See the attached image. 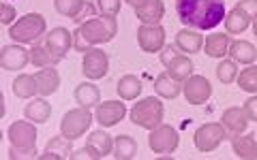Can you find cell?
Returning <instances> with one entry per match:
<instances>
[{"label":"cell","mask_w":257,"mask_h":160,"mask_svg":"<svg viewBox=\"0 0 257 160\" xmlns=\"http://www.w3.org/2000/svg\"><path fill=\"white\" fill-rule=\"evenodd\" d=\"M176 13L184 28L214 30L225 22V0H176Z\"/></svg>","instance_id":"6da1fadb"},{"label":"cell","mask_w":257,"mask_h":160,"mask_svg":"<svg viewBox=\"0 0 257 160\" xmlns=\"http://www.w3.org/2000/svg\"><path fill=\"white\" fill-rule=\"evenodd\" d=\"M118 34V24L116 18L111 15H101L92 18L84 24H79L77 30L73 32V47L77 52H88L92 47H99L103 43H109Z\"/></svg>","instance_id":"7a4b0ae2"},{"label":"cell","mask_w":257,"mask_h":160,"mask_svg":"<svg viewBox=\"0 0 257 160\" xmlns=\"http://www.w3.org/2000/svg\"><path fill=\"white\" fill-rule=\"evenodd\" d=\"M45 32H47V22L41 13H26L9 26V36L13 38V43L20 45H28V43L35 45Z\"/></svg>","instance_id":"3957f363"},{"label":"cell","mask_w":257,"mask_h":160,"mask_svg":"<svg viewBox=\"0 0 257 160\" xmlns=\"http://www.w3.org/2000/svg\"><path fill=\"white\" fill-rule=\"evenodd\" d=\"M163 114H165V107H163V102H161V98H157V96H146V98L135 102L133 109L128 111V118H131V122L135 126L152 130V128H157L159 124H163Z\"/></svg>","instance_id":"277c9868"},{"label":"cell","mask_w":257,"mask_h":160,"mask_svg":"<svg viewBox=\"0 0 257 160\" xmlns=\"http://www.w3.org/2000/svg\"><path fill=\"white\" fill-rule=\"evenodd\" d=\"M92 120L94 118H92V114H90V109H88V107L71 109L60 120V132L64 134V137H69V139L75 141V139H79V137H84V134H86V130L92 124Z\"/></svg>","instance_id":"5b68a950"},{"label":"cell","mask_w":257,"mask_h":160,"mask_svg":"<svg viewBox=\"0 0 257 160\" xmlns=\"http://www.w3.org/2000/svg\"><path fill=\"white\" fill-rule=\"evenodd\" d=\"M225 139H229L227 130L221 122H208V124H202L193 134V141H195V148L199 152H214L216 148L221 146Z\"/></svg>","instance_id":"8992f818"},{"label":"cell","mask_w":257,"mask_h":160,"mask_svg":"<svg viewBox=\"0 0 257 160\" xmlns=\"http://www.w3.org/2000/svg\"><path fill=\"white\" fill-rule=\"evenodd\" d=\"M178 143H180V134L170 124H159L157 128L150 130L148 148L155 154H174L178 150Z\"/></svg>","instance_id":"52a82bcc"},{"label":"cell","mask_w":257,"mask_h":160,"mask_svg":"<svg viewBox=\"0 0 257 160\" xmlns=\"http://www.w3.org/2000/svg\"><path fill=\"white\" fill-rule=\"evenodd\" d=\"M43 45H45V50L52 54V58L56 60V64H58V62H62L64 58H67L69 50L73 47V32H69L67 28H62V26H56L45 34V43Z\"/></svg>","instance_id":"ba28073f"},{"label":"cell","mask_w":257,"mask_h":160,"mask_svg":"<svg viewBox=\"0 0 257 160\" xmlns=\"http://www.w3.org/2000/svg\"><path fill=\"white\" fill-rule=\"evenodd\" d=\"M7 137H9L11 146L18 150H37V128L35 122L30 120H18L9 126L7 130Z\"/></svg>","instance_id":"9c48e42d"},{"label":"cell","mask_w":257,"mask_h":160,"mask_svg":"<svg viewBox=\"0 0 257 160\" xmlns=\"http://www.w3.org/2000/svg\"><path fill=\"white\" fill-rule=\"evenodd\" d=\"M109 70V56L99 50V47H92L88 50L82 58V73L86 79L96 82V79H103Z\"/></svg>","instance_id":"30bf717a"},{"label":"cell","mask_w":257,"mask_h":160,"mask_svg":"<svg viewBox=\"0 0 257 160\" xmlns=\"http://www.w3.org/2000/svg\"><path fill=\"white\" fill-rule=\"evenodd\" d=\"M138 43L146 54L161 52L165 47V28L161 24H142L138 30Z\"/></svg>","instance_id":"8fae6325"},{"label":"cell","mask_w":257,"mask_h":160,"mask_svg":"<svg viewBox=\"0 0 257 160\" xmlns=\"http://www.w3.org/2000/svg\"><path fill=\"white\" fill-rule=\"evenodd\" d=\"M182 94L191 105H204L212 96V86L204 75H191L187 82H182Z\"/></svg>","instance_id":"7c38bea8"},{"label":"cell","mask_w":257,"mask_h":160,"mask_svg":"<svg viewBox=\"0 0 257 160\" xmlns=\"http://www.w3.org/2000/svg\"><path fill=\"white\" fill-rule=\"evenodd\" d=\"M30 62V50H26L20 43L5 45L0 50V66L5 70H20Z\"/></svg>","instance_id":"4fadbf2b"},{"label":"cell","mask_w":257,"mask_h":160,"mask_svg":"<svg viewBox=\"0 0 257 160\" xmlns=\"http://www.w3.org/2000/svg\"><path fill=\"white\" fill-rule=\"evenodd\" d=\"M124 116H126V107H124V102H120V100L99 102V105H96V111H94V120L103 128L116 126L120 120H124Z\"/></svg>","instance_id":"5bb4252c"},{"label":"cell","mask_w":257,"mask_h":160,"mask_svg":"<svg viewBox=\"0 0 257 160\" xmlns=\"http://www.w3.org/2000/svg\"><path fill=\"white\" fill-rule=\"evenodd\" d=\"M248 122H251V120L246 118L242 107H229V109H225L223 116H221V124L225 126V130H227L229 139L236 137V134H242L246 130Z\"/></svg>","instance_id":"9a60e30c"},{"label":"cell","mask_w":257,"mask_h":160,"mask_svg":"<svg viewBox=\"0 0 257 160\" xmlns=\"http://www.w3.org/2000/svg\"><path fill=\"white\" fill-rule=\"evenodd\" d=\"M86 148L92 152L94 160H101V158H107L111 152H114V139H111L105 130H94L88 134Z\"/></svg>","instance_id":"2e32d148"},{"label":"cell","mask_w":257,"mask_h":160,"mask_svg":"<svg viewBox=\"0 0 257 160\" xmlns=\"http://www.w3.org/2000/svg\"><path fill=\"white\" fill-rule=\"evenodd\" d=\"M73 154V139L64 137L60 132V137H54L50 143L45 146L43 154H39V158L43 160H62V158H71Z\"/></svg>","instance_id":"e0dca14e"},{"label":"cell","mask_w":257,"mask_h":160,"mask_svg":"<svg viewBox=\"0 0 257 160\" xmlns=\"http://www.w3.org/2000/svg\"><path fill=\"white\" fill-rule=\"evenodd\" d=\"M176 47L182 52V54H199L204 50V36L199 34V30H193V28H182L178 34H176Z\"/></svg>","instance_id":"ac0fdd59"},{"label":"cell","mask_w":257,"mask_h":160,"mask_svg":"<svg viewBox=\"0 0 257 160\" xmlns=\"http://www.w3.org/2000/svg\"><path fill=\"white\" fill-rule=\"evenodd\" d=\"M253 18L248 15L246 9H242L240 4H236L227 15H225V32L227 34H242V32L251 26Z\"/></svg>","instance_id":"d6986e66"},{"label":"cell","mask_w":257,"mask_h":160,"mask_svg":"<svg viewBox=\"0 0 257 160\" xmlns=\"http://www.w3.org/2000/svg\"><path fill=\"white\" fill-rule=\"evenodd\" d=\"M231 150L240 160H255L257 158V139L253 132H242L231 137Z\"/></svg>","instance_id":"ffe728a7"},{"label":"cell","mask_w":257,"mask_h":160,"mask_svg":"<svg viewBox=\"0 0 257 160\" xmlns=\"http://www.w3.org/2000/svg\"><path fill=\"white\" fill-rule=\"evenodd\" d=\"M229 45H231V38L227 32H214V34H208L206 41H204V52L206 56H210V58H219L223 60L225 56L229 54Z\"/></svg>","instance_id":"44dd1931"},{"label":"cell","mask_w":257,"mask_h":160,"mask_svg":"<svg viewBox=\"0 0 257 160\" xmlns=\"http://www.w3.org/2000/svg\"><path fill=\"white\" fill-rule=\"evenodd\" d=\"M135 18H138L142 24H159L165 18L163 0H146L144 4L135 6Z\"/></svg>","instance_id":"7402d4cb"},{"label":"cell","mask_w":257,"mask_h":160,"mask_svg":"<svg viewBox=\"0 0 257 160\" xmlns=\"http://www.w3.org/2000/svg\"><path fill=\"white\" fill-rule=\"evenodd\" d=\"M52 116V105L45 100V96L41 98H30V102L24 107V118L30 120L35 124H45Z\"/></svg>","instance_id":"603a6c76"},{"label":"cell","mask_w":257,"mask_h":160,"mask_svg":"<svg viewBox=\"0 0 257 160\" xmlns=\"http://www.w3.org/2000/svg\"><path fill=\"white\" fill-rule=\"evenodd\" d=\"M167 73H170L174 79H178V82H187V79L193 75V68H195V64L191 62V58L187 54H178L174 56V58L165 64Z\"/></svg>","instance_id":"cb8c5ba5"},{"label":"cell","mask_w":257,"mask_h":160,"mask_svg":"<svg viewBox=\"0 0 257 160\" xmlns=\"http://www.w3.org/2000/svg\"><path fill=\"white\" fill-rule=\"evenodd\" d=\"M75 102L79 107H96L101 102V92H99V88H96L94 84L90 82H82V84H77L75 86Z\"/></svg>","instance_id":"d4e9b609"},{"label":"cell","mask_w":257,"mask_h":160,"mask_svg":"<svg viewBox=\"0 0 257 160\" xmlns=\"http://www.w3.org/2000/svg\"><path fill=\"white\" fill-rule=\"evenodd\" d=\"M35 77H37L39 94H41V96H52L54 92H58V88H60V75H58V70H56L54 66L41 68Z\"/></svg>","instance_id":"484cf974"},{"label":"cell","mask_w":257,"mask_h":160,"mask_svg":"<svg viewBox=\"0 0 257 160\" xmlns=\"http://www.w3.org/2000/svg\"><path fill=\"white\" fill-rule=\"evenodd\" d=\"M229 56H231V60H234L236 64H246L248 66V64H253L257 60V50H255L253 43L238 38V41H231Z\"/></svg>","instance_id":"4316f807"},{"label":"cell","mask_w":257,"mask_h":160,"mask_svg":"<svg viewBox=\"0 0 257 160\" xmlns=\"http://www.w3.org/2000/svg\"><path fill=\"white\" fill-rule=\"evenodd\" d=\"M155 92L161 96V98H176L182 92V82L174 79L170 73H161L155 79Z\"/></svg>","instance_id":"83f0119b"},{"label":"cell","mask_w":257,"mask_h":160,"mask_svg":"<svg viewBox=\"0 0 257 160\" xmlns=\"http://www.w3.org/2000/svg\"><path fill=\"white\" fill-rule=\"evenodd\" d=\"M13 94L18 98H35V94H39V86H37V77L35 75H28V73H22L15 77L13 82Z\"/></svg>","instance_id":"f1b7e54d"},{"label":"cell","mask_w":257,"mask_h":160,"mask_svg":"<svg viewBox=\"0 0 257 160\" xmlns=\"http://www.w3.org/2000/svg\"><path fill=\"white\" fill-rule=\"evenodd\" d=\"M116 92L122 100H135L142 94V82L135 75H122L116 84Z\"/></svg>","instance_id":"f546056e"},{"label":"cell","mask_w":257,"mask_h":160,"mask_svg":"<svg viewBox=\"0 0 257 160\" xmlns=\"http://www.w3.org/2000/svg\"><path fill=\"white\" fill-rule=\"evenodd\" d=\"M135 154H138V141L133 137H128V134H118L114 139V152H111V156L118 160H131L135 158Z\"/></svg>","instance_id":"4dcf8cb0"},{"label":"cell","mask_w":257,"mask_h":160,"mask_svg":"<svg viewBox=\"0 0 257 160\" xmlns=\"http://www.w3.org/2000/svg\"><path fill=\"white\" fill-rule=\"evenodd\" d=\"M236 84L240 90H244L248 94H257V66L248 64L246 68H242L236 77Z\"/></svg>","instance_id":"1f68e13d"},{"label":"cell","mask_w":257,"mask_h":160,"mask_svg":"<svg viewBox=\"0 0 257 160\" xmlns=\"http://www.w3.org/2000/svg\"><path fill=\"white\" fill-rule=\"evenodd\" d=\"M236 77H238V64L234 60H221L219 64H216V79H219L221 84H234L236 82Z\"/></svg>","instance_id":"d6a6232c"},{"label":"cell","mask_w":257,"mask_h":160,"mask_svg":"<svg viewBox=\"0 0 257 160\" xmlns=\"http://www.w3.org/2000/svg\"><path fill=\"white\" fill-rule=\"evenodd\" d=\"M30 62L35 64L37 68H47V66H56V60L52 58V54L45 50V45L35 43L30 50Z\"/></svg>","instance_id":"836d02e7"},{"label":"cell","mask_w":257,"mask_h":160,"mask_svg":"<svg viewBox=\"0 0 257 160\" xmlns=\"http://www.w3.org/2000/svg\"><path fill=\"white\" fill-rule=\"evenodd\" d=\"M86 0H54V9L58 11L60 15H64V18H71L73 20L75 15L79 13V9L84 6Z\"/></svg>","instance_id":"e575fe53"},{"label":"cell","mask_w":257,"mask_h":160,"mask_svg":"<svg viewBox=\"0 0 257 160\" xmlns=\"http://www.w3.org/2000/svg\"><path fill=\"white\" fill-rule=\"evenodd\" d=\"M120 6H122V0H96V9H99L101 15L116 18L120 13Z\"/></svg>","instance_id":"d590c367"},{"label":"cell","mask_w":257,"mask_h":160,"mask_svg":"<svg viewBox=\"0 0 257 160\" xmlns=\"http://www.w3.org/2000/svg\"><path fill=\"white\" fill-rule=\"evenodd\" d=\"M96 11H99V9H96V4H92L90 0H86L84 6H82V9H79V13H77L75 18H73V22H75L77 26H79V24H84V22H88V20L96 18Z\"/></svg>","instance_id":"8d00e7d4"},{"label":"cell","mask_w":257,"mask_h":160,"mask_svg":"<svg viewBox=\"0 0 257 160\" xmlns=\"http://www.w3.org/2000/svg\"><path fill=\"white\" fill-rule=\"evenodd\" d=\"M18 11H15V6L9 4V2H3V9H0V22L7 24V26H11V24H15L18 20Z\"/></svg>","instance_id":"74e56055"},{"label":"cell","mask_w":257,"mask_h":160,"mask_svg":"<svg viewBox=\"0 0 257 160\" xmlns=\"http://www.w3.org/2000/svg\"><path fill=\"white\" fill-rule=\"evenodd\" d=\"M39 152L37 150H18V148H9V158L11 160H24V158H37Z\"/></svg>","instance_id":"f35d334b"},{"label":"cell","mask_w":257,"mask_h":160,"mask_svg":"<svg viewBox=\"0 0 257 160\" xmlns=\"http://www.w3.org/2000/svg\"><path fill=\"white\" fill-rule=\"evenodd\" d=\"M244 114L248 120H253V122H257V96H251L248 100H244Z\"/></svg>","instance_id":"ab89813d"},{"label":"cell","mask_w":257,"mask_h":160,"mask_svg":"<svg viewBox=\"0 0 257 160\" xmlns=\"http://www.w3.org/2000/svg\"><path fill=\"white\" fill-rule=\"evenodd\" d=\"M178 54H182V52L178 50V47H176V43H174V45H165L163 52H161V62L167 64V62L174 58V56H178Z\"/></svg>","instance_id":"60d3db41"},{"label":"cell","mask_w":257,"mask_h":160,"mask_svg":"<svg viewBox=\"0 0 257 160\" xmlns=\"http://www.w3.org/2000/svg\"><path fill=\"white\" fill-rule=\"evenodd\" d=\"M238 4L242 6V9H246V11H248V15H251L253 20L257 18V0H240Z\"/></svg>","instance_id":"b9f144b4"},{"label":"cell","mask_w":257,"mask_h":160,"mask_svg":"<svg viewBox=\"0 0 257 160\" xmlns=\"http://www.w3.org/2000/svg\"><path fill=\"white\" fill-rule=\"evenodd\" d=\"M71 158H73V160H82V158H90V160H94V158H92V152H90V150H88L86 146H84L82 150H77V152H73V154H71Z\"/></svg>","instance_id":"7bdbcfd3"},{"label":"cell","mask_w":257,"mask_h":160,"mask_svg":"<svg viewBox=\"0 0 257 160\" xmlns=\"http://www.w3.org/2000/svg\"><path fill=\"white\" fill-rule=\"evenodd\" d=\"M124 2H126V4H131L133 9H135V6H140V4L146 2V0H124Z\"/></svg>","instance_id":"ee69618b"},{"label":"cell","mask_w":257,"mask_h":160,"mask_svg":"<svg viewBox=\"0 0 257 160\" xmlns=\"http://www.w3.org/2000/svg\"><path fill=\"white\" fill-rule=\"evenodd\" d=\"M253 34H255V36H257V18H255V20H253Z\"/></svg>","instance_id":"f6af8a7d"}]
</instances>
